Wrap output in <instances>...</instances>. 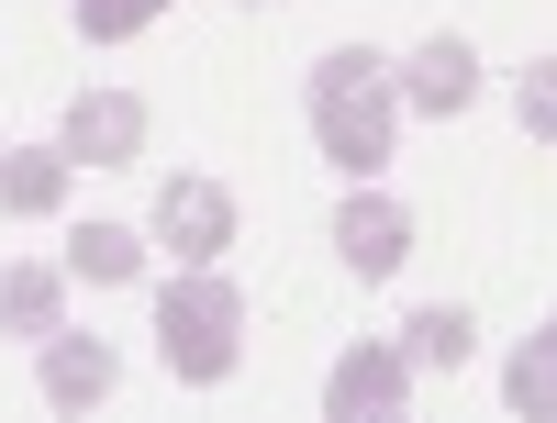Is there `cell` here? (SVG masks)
<instances>
[{
    "label": "cell",
    "mask_w": 557,
    "mask_h": 423,
    "mask_svg": "<svg viewBox=\"0 0 557 423\" xmlns=\"http://www.w3.org/2000/svg\"><path fill=\"white\" fill-rule=\"evenodd\" d=\"M157 368L178 390H223L246 368V290L223 268H178L157 290Z\"/></svg>",
    "instance_id": "obj_2"
},
{
    "label": "cell",
    "mask_w": 557,
    "mask_h": 423,
    "mask_svg": "<svg viewBox=\"0 0 557 423\" xmlns=\"http://www.w3.org/2000/svg\"><path fill=\"white\" fill-rule=\"evenodd\" d=\"M391 89H401V112H435V123H446V112L480 101V57H469L457 34H424V45L391 67Z\"/></svg>",
    "instance_id": "obj_7"
},
{
    "label": "cell",
    "mask_w": 557,
    "mask_h": 423,
    "mask_svg": "<svg viewBox=\"0 0 557 423\" xmlns=\"http://www.w3.org/2000/svg\"><path fill=\"white\" fill-rule=\"evenodd\" d=\"M57 323H67V268H34V257L0 268V335H34L45 346Z\"/></svg>",
    "instance_id": "obj_10"
},
{
    "label": "cell",
    "mask_w": 557,
    "mask_h": 423,
    "mask_svg": "<svg viewBox=\"0 0 557 423\" xmlns=\"http://www.w3.org/2000/svg\"><path fill=\"white\" fill-rule=\"evenodd\" d=\"M401 401H412V357H401V335L346 346V357H335V380H323V412H335V423H391Z\"/></svg>",
    "instance_id": "obj_3"
},
{
    "label": "cell",
    "mask_w": 557,
    "mask_h": 423,
    "mask_svg": "<svg viewBox=\"0 0 557 423\" xmlns=\"http://www.w3.org/2000/svg\"><path fill=\"white\" fill-rule=\"evenodd\" d=\"M301 112H312V146L335 157L346 178H380V167H391V134H401V89H391V67L368 57V45H335V57L312 67Z\"/></svg>",
    "instance_id": "obj_1"
},
{
    "label": "cell",
    "mask_w": 557,
    "mask_h": 423,
    "mask_svg": "<svg viewBox=\"0 0 557 423\" xmlns=\"http://www.w3.org/2000/svg\"><path fill=\"white\" fill-rule=\"evenodd\" d=\"M469 346H480V323L457 312V301H424V312L401 323V357L412 368H469Z\"/></svg>",
    "instance_id": "obj_12"
},
{
    "label": "cell",
    "mask_w": 557,
    "mask_h": 423,
    "mask_svg": "<svg viewBox=\"0 0 557 423\" xmlns=\"http://www.w3.org/2000/svg\"><path fill=\"white\" fill-rule=\"evenodd\" d=\"M57 146L78 167H134V157H146V101H134V89H78Z\"/></svg>",
    "instance_id": "obj_6"
},
{
    "label": "cell",
    "mask_w": 557,
    "mask_h": 423,
    "mask_svg": "<svg viewBox=\"0 0 557 423\" xmlns=\"http://www.w3.org/2000/svg\"><path fill=\"white\" fill-rule=\"evenodd\" d=\"M67 178H78V157H67V146H12V157H0V212H12V223L67 212Z\"/></svg>",
    "instance_id": "obj_9"
},
{
    "label": "cell",
    "mask_w": 557,
    "mask_h": 423,
    "mask_svg": "<svg viewBox=\"0 0 557 423\" xmlns=\"http://www.w3.org/2000/svg\"><path fill=\"white\" fill-rule=\"evenodd\" d=\"M335 257H346L357 278H391V268L412 257V212H401L391 190H368V178H346V212H335Z\"/></svg>",
    "instance_id": "obj_5"
},
{
    "label": "cell",
    "mask_w": 557,
    "mask_h": 423,
    "mask_svg": "<svg viewBox=\"0 0 557 423\" xmlns=\"http://www.w3.org/2000/svg\"><path fill=\"white\" fill-rule=\"evenodd\" d=\"M157 12H168V0H78V34L89 45H123V34H146Z\"/></svg>",
    "instance_id": "obj_14"
},
{
    "label": "cell",
    "mask_w": 557,
    "mask_h": 423,
    "mask_svg": "<svg viewBox=\"0 0 557 423\" xmlns=\"http://www.w3.org/2000/svg\"><path fill=\"white\" fill-rule=\"evenodd\" d=\"M513 112H524V134H546V146H557V57H535V67H524Z\"/></svg>",
    "instance_id": "obj_15"
},
{
    "label": "cell",
    "mask_w": 557,
    "mask_h": 423,
    "mask_svg": "<svg viewBox=\"0 0 557 423\" xmlns=\"http://www.w3.org/2000/svg\"><path fill=\"white\" fill-rule=\"evenodd\" d=\"M67 278H89V290H134V278H146V234H134V223H78L67 234Z\"/></svg>",
    "instance_id": "obj_11"
},
{
    "label": "cell",
    "mask_w": 557,
    "mask_h": 423,
    "mask_svg": "<svg viewBox=\"0 0 557 423\" xmlns=\"http://www.w3.org/2000/svg\"><path fill=\"white\" fill-rule=\"evenodd\" d=\"M502 401H513L524 423H557V312H546V335L502 368Z\"/></svg>",
    "instance_id": "obj_13"
},
{
    "label": "cell",
    "mask_w": 557,
    "mask_h": 423,
    "mask_svg": "<svg viewBox=\"0 0 557 423\" xmlns=\"http://www.w3.org/2000/svg\"><path fill=\"white\" fill-rule=\"evenodd\" d=\"M157 246L178 268H212L223 246H235V190H223V178H168L157 190Z\"/></svg>",
    "instance_id": "obj_4"
},
{
    "label": "cell",
    "mask_w": 557,
    "mask_h": 423,
    "mask_svg": "<svg viewBox=\"0 0 557 423\" xmlns=\"http://www.w3.org/2000/svg\"><path fill=\"white\" fill-rule=\"evenodd\" d=\"M34 380H45V401H57V412H101V401H112V380H123V357H112L101 335H67V323H57Z\"/></svg>",
    "instance_id": "obj_8"
}]
</instances>
